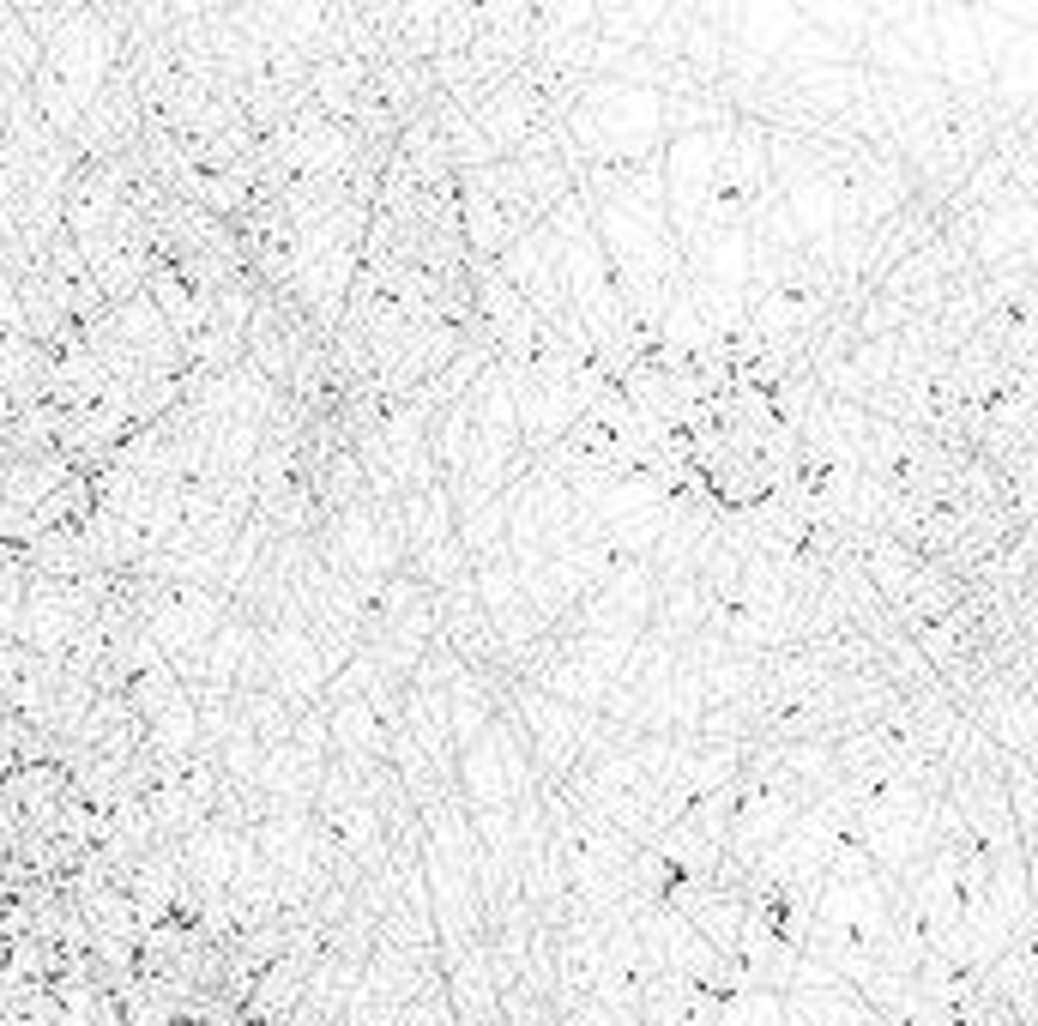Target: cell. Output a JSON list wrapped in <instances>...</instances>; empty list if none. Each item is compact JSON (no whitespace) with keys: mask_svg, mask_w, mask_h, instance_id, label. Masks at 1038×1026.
Returning <instances> with one entry per match:
<instances>
[{"mask_svg":"<svg viewBox=\"0 0 1038 1026\" xmlns=\"http://www.w3.org/2000/svg\"><path fill=\"white\" fill-rule=\"evenodd\" d=\"M302 966H308V960H284V996L302 990ZM266 990H278V966L266 972ZM266 1008H272V996H254V1014H266Z\"/></svg>","mask_w":1038,"mask_h":1026,"instance_id":"6da1fadb","label":"cell"}]
</instances>
